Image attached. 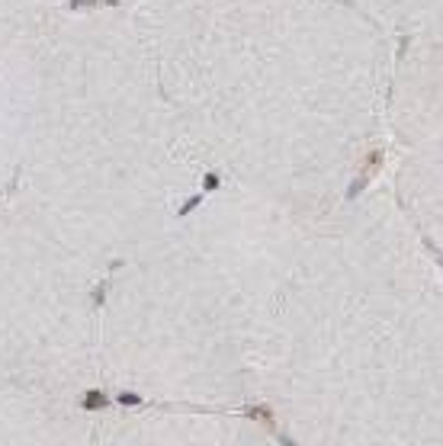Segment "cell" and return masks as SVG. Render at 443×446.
I'll return each instance as SVG.
<instances>
[{"label":"cell","instance_id":"4","mask_svg":"<svg viewBox=\"0 0 443 446\" xmlns=\"http://www.w3.org/2000/svg\"><path fill=\"white\" fill-rule=\"evenodd\" d=\"M199 202H203V196H193V199H190V202H186V206H183V209H180V215H190V209H196V206H199Z\"/></svg>","mask_w":443,"mask_h":446},{"label":"cell","instance_id":"5","mask_svg":"<svg viewBox=\"0 0 443 446\" xmlns=\"http://www.w3.org/2000/svg\"><path fill=\"white\" fill-rule=\"evenodd\" d=\"M119 401H122V404H138L142 398H138V395H132V391H122V395H119Z\"/></svg>","mask_w":443,"mask_h":446},{"label":"cell","instance_id":"3","mask_svg":"<svg viewBox=\"0 0 443 446\" xmlns=\"http://www.w3.org/2000/svg\"><path fill=\"white\" fill-rule=\"evenodd\" d=\"M247 414H251V417H264L267 424H270V417H273V414H270V408H247Z\"/></svg>","mask_w":443,"mask_h":446},{"label":"cell","instance_id":"2","mask_svg":"<svg viewBox=\"0 0 443 446\" xmlns=\"http://www.w3.org/2000/svg\"><path fill=\"white\" fill-rule=\"evenodd\" d=\"M212 190H219V177L216 173H206L203 177V193H212Z\"/></svg>","mask_w":443,"mask_h":446},{"label":"cell","instance_id":"1","mask_svg":"<svg viewBox=\"0 0 443 446\" xmlns=\"http://www.w3.org/2000/svg\"><path fill=\"white\" fill-rule=\"evenodd\" d=\"M103 404H110V401L100 398V391H90V395L84 398V408H103Z\"/></svg>","mask_w":443,"mask_h":446}]
</instances>
